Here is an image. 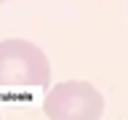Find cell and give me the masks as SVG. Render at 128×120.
I'll return each instance as SVG.
<instances>
[{
	"instance_id": "6da1fadb",
	"label": "cell",
	"mask_w": 128,
	"mask_h": 120,
	"mask_svg": "<svg viewBox=\"0 0 128 120\" xmlns=\"http://www.w3.org/2000/svg\"><path fill=\"white\" fill-rule=\"evenodd\" d=\"M51 80V64L43 48L30 40L0 43V88H46Z\"/></svg>"
},
{
	"instance_id": "7a4b0ae2",
	"label": "cell",
	"mask_w": 128,
	"mask_h": 120,
	"mask_svg": "<svg viewBox=\"0 0 128 120\" xmlns=\"http://www.w3.org/2000/svg\"><path fill=\"white\" fill-rule=\"evenodd\" d=\"M46 118H102L104 99L91 83L86 80H64L48 91L43 102Z\"/></svg>"
},
{
	"instance_id": "3957f363",
	"label": "cell",
	"mask_w": 128,
	"mask_h": 120,
	"mask_svg": "<svg viewBox=\"0 0 128 120\" xmlns=\"http://www.w3.org/2000/svg\"><path fill=\"white\" fill-rule=\"evenodd\" d=\"M0 3H6V0H0Z\"/></svg>"
}]
</instances>
